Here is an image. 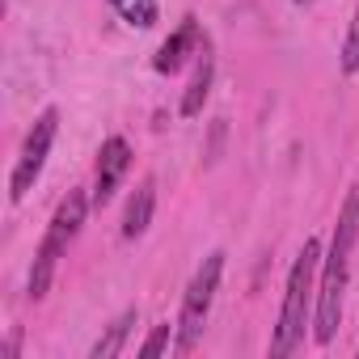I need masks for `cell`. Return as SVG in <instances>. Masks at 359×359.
I'll use <instances>...</instances> for the list:
<instances>
[{"instance_id": "cell-4", "label": "cell", "mask_w": 359, "mask_h": 359, "mask_svg": "<svg viewBox=\"0 0 359 359\" xmlns=\"http://www.w3.org/2000/svg\"><path fill=\"white\" fill-rule=\"evenodd\" d=\"M220 275H224V254H208L203 266L195 271L187 296H182V313H177V355H191L208 330V317H212V304H216V292H220Z\"/></svg>"}, {"instance_id": "cell-3", "label": "cell", "mask_w": 359, "mask_h": 359, "mask_svg": "<svg viewBox=\"0 0 359 359\" xmlns=\"http://www.w3.org/2000/svg\"><path fill=\"white\" fill-rule=\"evenodd\" d=\"M89 208H93V199H89L85 191H68V195L60 199V208H55V216H51V224H47V237H43V245H39V254H34V266H30V283H26V287H30V300H43V296L51 292L55 266H60V258L68 254V245L76 241V233H81Z\"/></svg>"}, {"instance_id": "cell-11", "label": "cell", "mask_w": 359, "mask_h": 359, "mask_svg": "<svg viewBox=\"0 0 359 359\" xmlns=\"http://www.w3.org/2000/svg\"><path fill=\"white\" fill-rule=\"evenodd\" d=\"M114 5V13L127 22V26H135V30H152L156 26V0H110Z\"/></svg>"}, {"instance_id": "cell-5", "label": "cell", "mask_w": 359, "mask_h": 359, "mask_svg": "<svg viewBox=\"0 0 359 359\" xmlns=\"http://www.w3.org/2000/svg\"><path fill=\"white\" fill-rule=\"evenodd\" d=\"M55 131H60V110L47 106V110L34 118V127L26 131L22 152H18V161H13V173H9V199H13V203H22V199L34 191L39 173H43V165H47V156H51Z\"/></svg>"}, {"instance_id": "cell-10", "label": "cell", "mask_w": 359, "mask_h": 359, "mask_svg": "<svg viewBox=\"0 0 359 359\" xmlns=\"http://www.w3.org/2000/svg\"><path fill=\"white\" fill-rule=\"evenodd\" d=\"M131 325H135V309H127V313H118L110 325H106V334L89 346V359H114V355H123V346H127V334H131Z\"/></svg>"}, {"instance_id": "cell-12", "label": "cell", "mask_w": 359, "mask_h": 359, "mask_svg": "<svg viewBox=\"0 0 359 359\" xmlns=\"http://www.w3.org/2000/svg\"><path fill=\"white\" fill-rule=\"evenodd\" d=\"M342 72H346V76L359 72V5H355L351 30H346V43H342Z\"/></svg>"}, {"instance_id": "cell-13", "label": "cell", "mask_w": 359, "mask_h": 359, "mask_svg": "<svg viewBox=\"0 0 359 359\" xmlns=\"http://www.w3.org/2000/svg\"><path fill=\"white\" fill-rule=\"evenodd\" d=\"M165 346H169V325H152V334H148L144 346H140V359H156Z\"/></svg>"}, {"instance_id": "cell-7", "label": "cell", "mask_w": 359, "mask_h": 359, "mask_svg": "<svg viewBox=\"0 0 359 359\" xmlns=\"http://www.w3.org/2000/svg\"><path fill=\"white\" fill-rule=\"evenodd\" d=\"M191 55H199V22H195V18H182V26H177V30L161 43V51H156L152 68H156L161 76H173V72L182 68Z\"/></svg>"}, {"instance_id": "cell-1", "label": "cell", "mask_w": 359, "mask_h": 359, "mask_svg": "<svg viewBox=\"0 0 359 359\" xmlns=\"http://www.w3.org/2000/svg\"><path fill=\"white\" fill-rule=\"evenodd\" d=\"M359 241V191H346L330 254L321 258V283H317V309H313V338L317 346H330L342 321V300H346V279H351V250Z\"/></svg>"}, {"instance_id": "cell-8", "label": "cell", "mask_w": 359, "mask_h": 359, "mask_svg": "<svg viewBox=\"0 0 359 359\" xmlns=\"http://www.w3.org/2000/svg\"><path fill=\"white\" fill-rule=\"evenodd\" d=\"M152 212H156V177H144V182L135 187V195L127 199V212H123V237L135 241L148 233L152 224Z\"/></svg>"}, {"instance_id": "cell-2", "label": "cell", "mask_w": 359, "mask_h": 359, "mask_svg": "<svg viewBox=\"0 0 359 359\" xmlns=\"http://www.w3.org/2000/svg\"><path fill=\"white\" fill-rule=\"evenodd\" d=\"M321 271V241L309 237L287 271V287H283V309H279V325L271 334V355H296L304 346V325L313 321V309H317V292H313V279Z\"/></svg>"}, {"instance_id": "cell-9", "label": "cell", "mask_w": 359, "mask_h": 359, "mask_svg": "<svg viewBox=\"0 0 359 359\" xmlns=\"http://www.w3.org/2000/svg\"><path fill=\"white\" fill-rule=\"evenodd\" d=\"M212 76H216V60H212V51L203 47V51H199V64H195V76H191V85H187V93H182V118H199V114H203V102H208V93H212Z\"/></svg>"}, {"instance_id": "cell-6", "label": "cell", "mask_w": 359, "mask_h": 359, "mask_svg": "<svg viewBox=\"0 0 359 359\" xmlns=\"http://www.w3.org/2000/svg\"><path fill=\"white\" fill-rule=\"evenodd\" d=\"M127 169H131V144L123 140V135H110L102 148H97V169H93V191H89V199H93V208L102 212L110 199H114V191L123 187V177H127Z\"/></svg>"}]
</instances>
